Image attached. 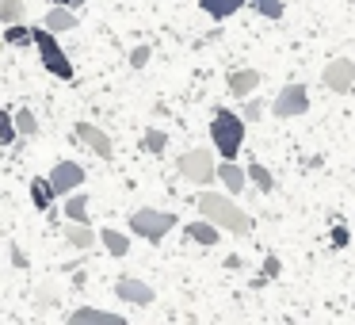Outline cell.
<instances>
[{
	"label": "cell",
	"instance_id": "cell-1",
	"mask_svg": "<svg viewBox=\"0 0 355 325\" xmlns=\"http://www.w3.org/2000/svg\"><path fill=\"white\" fill-rule=\"evenodd\" d=\"M245 123L248 119H241L237 111L214 108V119H210V142H214V149L225 157V161H237L241 146H245Z\"/></svg>",
	"mask_w": 355,
	"mask_h": 325
},
{
	"label": "cell",
	"instance_id": "cell-2",
	"mask_svg": "<svg viewBox=\"0 0 355 325\" xmlns=\"http://www.w3.org/2000/svg\"><path fill=\"white\" fill-rule=\"evenodd\" d=\"M195 207L202 210V218H214V222L222 226V230H230V233H248V230H252V218H248L245 210L230 199V195L199 192V195H195Z\"/></svg>",
	"mask_w": 355,
	"mask_h": 325
},
{
	"label": "cell",
	"instance_id": "cell-3",
	"mask_svg": "<svg viewBox=\"0 0 355 325\" xmlns=\"http://www.w3.org/2000/svg\"><path fill=\"white\" fill-rule=\"evenodd\" d=\"M35 47H39V58H42V65H46V73H54V77H62V81H73V62L54 42V31H50V27H35Z\"/></svg>",
	"mask_w": 355,
	"mask_h": 325
},
{
	"label": "cell",
	"instance_id": "cell-4",
	"mask_svg": "<svg viewBox=\"0 0 355 325\" xmlns=\"http://www.w3.org/2000/svg\"><path fill=\"white\" fill-rule=\"evenodd\" d=\"M172 226H176V215H168V210L146 207V210H134V215H130V233H138V238L153 241V245H161L164 233H168Z\"/></svg>",
	"mask_w": 355,
	"mask_h": 325
},
{
	"label": "cell",
	"instance_id": "cell-5",
	"mask_svg": "<svg viewBox=\"0 0 355 325\" xmlns=\"http://www.w3.org/2000/svg\"><path fill=\"white\" fill-rule=\"evenodd\" d=\"M176 169H180V176L191 180V184H210V180L218 176V165H214V153H210V149H187V153H180Z\"/></svg>",
	"mask_w": 355,
	"mask_h": 325
},
{
	"label": "cell",
	"instance_id": "cell-6",
	"mask_svg": "<svg viewBox=\"0 0 355 325\" xmlns=\"http://www.w3.org/2000/svg\"><path fill=\"white\" fill-rule=\"evenodd\" d=\"M321 85L329 88V92H352L355 88V62H347V58H336V62H329L324 65V73H321Z\"/></svg>",
	"mask_w": 355,
	"mask_h": 325
},
{
	"label": "cell",
	"instance_id": "cell-7",
	"mask_svg": "<svg viewBox=\"0 0 355 325\" xmlns=\"http://www.w3.org/2000/svg\"><path fill=\"white\" fill-rule=\"evenodd\" d=\"M275 115L279 119H294V115H306V108H309V92H306V85H286L283 92L275 96Z\"/></svg>",
	"mask_w": 355,
	"mask_h": 325
},
{
	"label": "cell",
	"instance_id": "cell-8",
	"mask_svg": "<svg viewBox=\"0 0 355 325\" xmlns=\"http://www.w3.org/2000/svg\"><path fill=\"white\" fill-rule=\"evenodd\" d=\"M50 184L58 188V195H69L85 184V169H80L77 161H58L54 169H50Z\"/></svg>",
	"mask_w": 355,
	"mask_h": 325
},
{
	"label": "cell",
	"instance_id": "cell-9",
	"mask_svg": "<svg viewBox=\"0 0 355 325\" xmlns=\"http://www.w3.org/2000/svg\"><path fill=\"white\" fill-rule=\"evenodd\" d=\"M77 138L85 142V146L92 149L96 157H103V161H111V157H115V146H111L107 131H100V126H92V123H77Z\"/></svg>",
	"mask_w": 355,
	"mask_h": 325
},
{
	"label": "cell",
	"instance_id": "cell-10",
	"mask_svg": "<svg viewBox=\"0 0 355 325\" xmlns=\"http://www.w3.org/2000/svg\"><path fill=\"white\" fill-rule=\"evenodd\" d=\"M115 294L123 302H134V306H149V302H153V287L141 283V279H130V276H123L115 283Z\"/></svg>",
	"mask_w": 355,
	"mask_h": 325
},
{
	"label": "cell",
	"instance_id": "cell-11",
	"mask_svg": "<svg viewBox=\"0 0 355 325\" xmlns=\"http://www.w3.org/2000/svg\"><path fill=\"white\" fill-rule=\"evenodd\" d=\"M260 73L256 69H233L230 77H225V88H230V96H237V100H245V96H252L256 88H260Z\"/></svg>",
	"mask_w": 355,
	"mask_h": 325
},
{
	"label": "cell",
	"instance_id": "cell-12",
	"mask_svg": "<svg viewBox=\"0 0 355 325\" xmlns=\"http://www.w3.org/2000/svg\"><path fill=\"white\" fill-rule=\"evenodd\" d=\"M218 180L225 184V192H230V195H237V192H245L248 169H241L237 161H225V157H222V165H218Z\"/></svg>",
	"mask_w": 355,
	"mask_h": 325
},
{
	"label": "cell",
	"instance_id": "cell-13",
	"mask_svg": "<svg viewBox=\"0 0 355 325\" xmlns=\"http://www.w3.org/2000/svg\"><path fill=\"white\" fill-rule=\"evenodd\" d=\"M62 238L69 241L73 249H92L100 233H92V226H88V222H73V218H69V222L62 226Z\"/></svg>",
	"mask_w": 355,
	"mask_h": 325
},
{
	"label": "cell",
	"instance_id": "cell-14",
	"mask_svg": "<svg viewBox=\"0 0 355 325\" xmlns=\"http://www.w3.org/2000/svg\"><path fill=\"white\" fill-rule=\"evenodd\" d=\"M184 233L191 241H199V245H218V241H222V226H218L214 218H202V222L184 226Z\"/></svg>",
	"mask_w": 355,
	"mask_h": 325
},
{
	"label": "cell",
	"instance_id": "cell-15",
	"mask_svg": "<svg viewBox=\"0 0 355 325\" xmlns=\"http://www.w3.org/2000/svg\"><path fill=\"white\" fill-rule=\"evenodd\" d=\"M42 19H46V24H42V27H50V31H54V35H62V31H73V27L80 24V19L73 16V8H69V4H54V8H50V12H46V16H42Z\"/></svg>",
	"mask_w": 355,
	"mask_h": 325
},
{
	"label": "cell",
	"instance_id": "cell-16",
	"mask_svg": "<svg viewBox=\"0 0 355 325\" xmlns=\"http://www.w3.org/2000/svg\"><path fill=\"white\" fill-rule=\"evenodd\" d=\"M58 199V188L50 184V176H31V203L39 210H50Z\"/></svg>",
	"mask_w": 355,
	"mask_h": 325
},
{
	"label": "cell",
	"instance_id": "cell-17",
	"mask_svg": "<svg viewBox=\"0 0 355 325\" xmlns=\"http://www.w3.org/2000/svg\"><path fill=\"white\" fill-rule=\"evenodd\" d=\"M88 322H107V325H123L119 314H107V310H96V306H80L69 314V325H88Z\"/></svg>",
	"mask_w": 355,
	"mask_h": 325
},
{
	"label": "cell",
	"instance_id": "cell-18",
	"mask_svg": "<svg viewBox=\"0 0 355 325\" xmlns=\"http://www.w3.org/2000/svg\"><path fill=\"white\" fill-rule=\"evenodd\" d=\"M241 4H245V0H199V8L214 19H230L233 12H241Z\"/></svg>",
	"mask_w": 355,
	"mask_h": 325
},
{
	"label": "cell",
	"instance_id": "cell-19",
	"mask_svg": "<svg viewBox=\"0 0 355 325\" xmlns=\"http://www.w3.org/2000/svg\"><path fill=\"white\" fill-rule=\"evenodd\" d=\"M100 241H103V249H107L111 256H126V253H130V238L119 233V230H100Z\"/></svg>",
	"mask_w": 355,
	"mask_h": 325
},
{
	"label": "cell",
	"instance_id": "cell-20",
	"mask_svg": "<svg viewBox=\"0 0 355 325\" xmlns=\"http://www.w3.org/2000/svg\"><path fill=\"white\" fill-rule=\"evenodd\" d=\"M4 42H8V47H31V42H35V27L4 24Z\"/></svg>",
	"mask_w": 355,
	"mask_h": 325
},
{
	"label": "cell",
	"instance_id": "cell-21",
	"mask_svg": "<svg viewBox=\"0 0 355 325\" xmlns=\"http://www.w3.org/2000/svg\"><path fill=\"white\" fill-rule=\"evenodd\" d=\"M248 180L256 184V192H271V188H275V176H271L260 161H248Z\"/></svg>",
	"mask_w": 355,
	"mask_h": 325
},
{
	"label": "cell",
	"instance_id": "cell-22",
	"mask_svg": "<svg viewBox=\"0 0 355 325\" xmlns=\"http://www.w3.org/2000/svg\"><path fill=\"white\" fill-rule=\"evenodd\" d=\"M88 195H73L69 203H65V215L73 218V222H88V218H92V210H88Z\"/></svg>",
	"mask_w": 355,
	"mask_h": 325
},
{
	"label": "cell",
	"instance_id": "cell-23",
	"mask_svg": "<svg viewBox=\"0 0 355 325\" xmlns=\"http://www.w3.org/2000/svg\"><path fill=\"white\" fill-rule=\"evenodd\" d=\"M164 146H168V134L164 131H146L141 134V149H146V153H164Z\"/></svg>",
	"mask_w": 355,
	"mask_h": 325
},
{
	"label": "cell",
	"instance_id": "cell-24",
	"mask_svg": "<svg viewBox=\"0 0 355 325\" xmlns=\"http://www.w3.org/2000/svg\"><path fill=\"white\" fill-rule=\"evenodd\" d=\"M16 126H19V138H35V134H39L35 111H16Z\"/></svg>",
	"mask_w": 355,
	"mask_h": 325
},
{
	"label": "cell",
	"instance_id": "cell-25",
	"mask_svg": "<svg viewBox=\"0 0 355 325\" xmlns=\"http://www.w3.org/2000/svg\"><path fill=\"white\" fill-rule=\"evenodd\" d=\"M0 19L4 24H19L24 19V0H0Z\"/></svg>",
	"mask_w": 355,
	"mask_h": 325
},
{
	"label": "cell",
	"instance_id": "cell-26",
	"mask_svg": "<svg viewBox=\"0 0 355 325\" xmlns=\"http://www.w3.org/2000/svg\"><path fill=\"white\" fill-rule=\"evenodd\" d=\"M248 4H252L263 19H279V16H283V0H248Z\"/></svg>",
	"mask_w": 355,
	"mask_h": 325
},
{
	"label": "cell",
	"instance_id": "cell-27",
	"mask_svg": "<svg viewBox=\"0 0 355 325\" xmlns=\"http://www.w3.org/2000/svg\"><path fill=\"white\" fill-rule=\"evenodd\" d=\"M8 256H12V268H19V272H24V268H31V260H27V253L16 245V241H8Z\"/></svg>",
	"mask_w": 355,
	"mask_h": 325
},
{
	"label": "cell",
	"instance_id": "cell-28",
	"mask_svg": "<svg viewBox=\"0 0 355 325\" xmlns=\"http://www.w3.org/2000/svg\"><path fill=\"white\" fill-rule=\"evenodd\" d=\"M149 54H153L149 47H134V50H130V65H134V69H146V65H149Z\"/></svg>",
	"mask_w": 355,
	"mask_h": 325
},
{
	"label": "cell",
	"instance_id": "cell-29",
	"mask_svg": "<svg viewBox=\"0 0 355 325\" xmlns=\"http://www.w3.org/2000/svg\"><path fill=\"white\" fill-rule=\"evenodd\" d=\"M263 111H268V108H263V100H248L245 103V119H248V123H260Z\"/></svg>",
	"mask_w": 355,
	"mask_h": 325
},
{
	"label": "cell",
	"instance_id": "cell-30",
	"mask_svg": "<svg viewBox=\"0 0 355 325\" xmlns=\"http://www.w3.org/2000/svg\"><path fill=\"white\" fill-rule=\"evenodd\" d=\"M332 245H336V249L347 245V226H332Z\"/></svg>",
	"mask_w": 355,
	"mask_h": 325
},
{
	"label": "cell",
	"instance_id": "cell-31",
	"mask_svg": "<svg viewBox=\"0 0 355 325\" xmlns=\"http://www.w3.org/2000/svg\"><path fill=\"white\" fill-rule=\"evenodd\" d=\"M263 272H268V276H279V260H275V256H268V260H263Z\"/></svg>",
	"mask_w": 355,
	"mask_h": 325
},
{
	"label": "cell",
	"instance_id": "cell-32",
	"mask_svg": "<svg viewBox=\"0 0 355 325\" xmlns=\"http://www.w3.org/2000/svg\"><path fill=\"white\" fill-rule=\"evenodd\" d=\"M80 4H88V0H69V8H80Z\"/></svg>",
	"mask_w": 355,
	"mask_h": 325
},
{
	"label": "cell",
	"instance_id": "cell-33",
	"mask_svg": "<svg viewBox=\"0 0 355 325\" xmlns=\"http://www.w3.org/2000/svg\"><path fill=\"white\" fill-rule=\"evenodd\" d=\"M54 4H69V0H54Z\"/></svg>",
	"mask_w": 355,
	"mask_h": 325
}]
</instances>
